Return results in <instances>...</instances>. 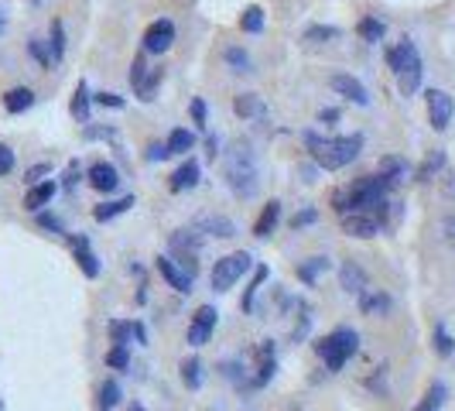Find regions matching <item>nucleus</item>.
<instances>
[{
    "label": "nucleus",
    "instance_id": "2",
    "mask_svg": "<svg viewBox=\"0 0 455 411\" xmlns=\"http://www.w3.org/2000/svg\"><path fill=\"white\" fill-rule=\"evenodd\" d=\"M226 182L240 199L257 196L261 168H257V154L250 151V144H233V151H226Z\"/></svg>",
    "mask_w": 455,
    "mask_h": 411
},
{
    "label": "nucleus",
    "instance_id": "55",
    "mask_svg": "<svg viewBox=\"0 0 455 411\" xmlns=\"http://www.w3.org/2000/svg\"><path fill=\"white\" fill-rule=\"evenodd\" d=\"M442 233H445V240L452 243V250H455V219H445L442 223Z\"/></svg>",
    "mask_w": 455,
    "mask_h": 411
},
{
    "label": "nucleus",
    "instance_id": "25",
    "mask_svg": "<svg viewBox=\"0 0 455 411\" xmlns=\"http://www.w3.org/2000/svg\"><path fill=\"white\" fill-rule=\"evenodd\" d=\"M421 62H414V66H407L401 76H397V90L404 93V97H414L418 93V86H421Z\"/></svg>",
    "mask_w": 455,
    "mask_h": 411
},
{
    "label": "nucleus",
    "instance_id": "19",
    "mask_svg": "<svg viewBox=\"0 0 455 411\" xmlns=\"http://www.w3.org/2000/svg\"><path fill=\"white\" fill-rule=\"evenodd\" d=\"M233 113L243 117V120H254V117H264L267 110H264V100H261L257 93H240V97L233 100Z\"/></svg>",
    "mask_w": 455,
    "mask_h": 411
},
{
    "label": "nucleus",
    "instance_id": "58",
    "mask_svg": "<svg viewBox=\"0 0 455 411\" xmlns=\"http://www.w3.org/2000/svg\"><path fill=\"white\" fill-rule=\"evenodd\" d=\"M0 31H3V10H0Z\"/></svg>",
    "mask_w": 455,
    "mask_h": 411
},
{
    "label": "nucleus",
    "instance_id": "15",
    "mask_svg": "<svg viewBox=\"0 0 455 411\" xmlns=\"http://www.w3.org/2000/svg\"><path fill=\"white\" fill-rule=\"evenodd\" d=\"M390 305H394L390 295L380 292V288H366L363 295H360V312H363V315H373V319H376V315H387Z\"/></svg>",
    "mask_w": 455,
    "mask_h": 411
},
{
    "label": "nucleus",
    "instance_id": "29",
    "mask_svg": "<svg viewBox=\"0 0 455 411\" xmlns=\"http://www.w3.org/2000/svg\"><path fill=\"white\" fill-rule=\"evenodd\" d=\"M240 28H243L247 34H261V31H264V7L250 3V7L243 10V17H240Z\"/></svg>",
    "mask_w": 455,
    "mask_h": 411
},
{
    "label": "nucleus",
    "instance_id": "41",
    "mask_svg": "<svg viewBox=\"0 0 455 411\" xmlns=\"http://www.w3.org/2000/svg\"><path fill=\"white\" fill-rule=\"evenodd\" d=\"M130 332H134V322H110V336H113L117 346H127Z\"/></svg>",
    "mask_w": 455,
    "mask_h": 411
},
{
    "label": "nucleus",
    "instance_id": "48",
    "mask_svg": "<svg viewBox=\"0 0 455 411\" xmlns=\"http://www.w3.org/2000/svg\"><path fill=\"white\" fill-rule=\"evenodd\" d=\"M38 226H45V230H55V233H65L62 219H55V216H48V212H41V216H38Z\"/></svg>",
    "mask_w": 455,
    "mask_h": 411
},
{
    "label": "nucleus",
    "instance_id": "22",
    "mask_svg": "<svg viewBox=\"0 0 455 411\" xmlns=\"http://www.w3.org/2000/svg\"><path fill=\"white\" fill-rule=\"evenodd\" d=\"M277 219H281V203H277V199H271V203L264 206V212L257 216V223H254V233H257V237H271L274 226H277Z\"/></svg>",
    "mask_w": 455,
    "mask_h": 411
},
{
    "label": "nucleus",
    "instance_id": "8",
    "mask_svg": "<svg viewBox=\"0 0 455 411\" xmlns=\"http://www.w3.org/2000/svg\"><path fill=\"white\" fill-rule=\"evenodd\" d=\"M216 319H219V312L212 305L199 308L195 319H192V325H188V343H192V346H205L209 336H212V329H216Z\"/></svg>",
    "mask_w": 455,
    "mask_h": 411
},
{
    "label": "nucleus",
    "instance_id": "46",
    "mask_svg": "<svg viewBox=\"0 0 455 411\" xmlns=\"http://www.w3.org/2000/svg\"><path fill=\"white\" fill-rule=\"evenodd\" d=\"M219 370H223V377H226V381H233V384H243V374H240V367H236L233 360H226Z\"/></svg>",
    "mask_w": 455,
    "mask_h": 411
},
{
    "label": "nucleus",
    "instance_id": "53",
    "mask_svg": "<svg viewBox=\"0 0 455 411\" xmlns=\"http://www.w3.org/2000/svg\"><path fill=\"white\" fill-rule=\"evenodd\" d=\"M48 172H52V165H34V168H28V172H24V179H28V182H34V179L48 175Z\"/></svg>",
    "mask_w": 455,
    "mask_h": 411
},
{
    "label": "nucleus",
    "instance_id": "1",
    "mask_svg": "<svg viewBox=\"0 0 455 411\" xmlns=\"http://www.w3.org/2000/svg\"><path fill=\"white\" fill-rule=\"evenodd\" d=\"M305 144L312 151V158L325 168V172H339L346 168L350 161L360 158L363 151V137L360 134H350V137H318V134H305Z\"/></svg>",
    "mask_w": 455,
    "mask_h": 411
},
{
    "label": "nucleus",
    "instance_id": "36",
    "mask_svg": "<svg viewBox=\"0 0 455 411\" xmlns=\"http://www.w3.org/2000/svg\"><path fill=\"white\" fill-rule=\"evenodd\" d=\"M332 38H339V28H325V24H312V28L305 31V41H332Z\"/></svg>",
    "mask_w": 455,
    "mask_h": 411
},
{
    "label": "nucleus",
    "instance_id": "37",
    "mask_svg": "<svg viewBox=\"0 0 455 411\" xmlns=\"http://www.w3.org/2000/svg\"><path fill=\"white\" fill-rule=\"evenodd\" d=\"M28 52H31V59H34V62H38L41 69H48V66H52V52L45 48V41L31 38V41H28Z\"/></svg>",
    "mask_w": 455,
    "mask_h": 411
},
{
    "label": "nucleus",
    "instance_id": "44",
    "mask_svg": "<svg viewBox=\"0 0 455 411\" xmlns=\"http://www.w3.org/2000/svg\"><path fill=\"white\" fill-rule=\"evenodd\" d=\"M144 79H148V66H144V59H134V66H130V83L141 86Z\"/></svg>",
    "mask_w": 455,
    "mask_h": 411
},
{
    "label": "nucleus",
    "instance_id": "6",
    "mask_svg": "<svg viewBox=\"0 0 455 411\" xmlns=\"http://www.w3.org/2000/svg\"><path fill=\"white\" fill-rule=\"evenodd\" d=\"M172 41H175V24H172L168 17L154 21V24L144 31V52H151V55L168 52V48H172Z\"/></svg>",
    "mask_w": 455,
    "mask_h": 411
},
{
    "label": "nucleus",
    "instance_id": "7",
    "mask_svg": "<svg viewBox=\"0 0 455 411\" xmlns=\"http://www.w3.org/2000/svg\"><path fill=\"white\" fill-rule=\"evenodd\" d=\"M452 113H455V103L449 93L442 90H428V120L435 130H445L452 123Z\"/></svg>",
    "mask_w": 455,
    "mask_h": 411
},
{
    "label": "nucleus",
    "instance_id": "4",
    "mask_svg": "<svg viewBox=\"0 0 455 411\" xmlns=\"http://www.w3.org/2000/svg\"><path fill=\"white\" fill-rule=\"evenodd\" d=\"M250 268H254V257H250L247 250L226 254V257L216 261V268H212V292H230Z\"/></svg>",
    "mask_w": 455,
    "mask_h": 411
},
{
    "label": "nucleus",
    "instance_id": "43",
    "mask_svg": "<svg viewBox=\"0 0 455 411\" xmlns=\"http://www.w3.org/2000/svg\"><path fill=\"white\" fill-rule=\"evenodd\" d=\"M130 363V357H127V346H113L110 353H106V367H113V370H123Z\"/></svg>",
    "mask_w": 455,
    "mask_h": 411
},
{
    "label": "nucleus",
    "instance_id": "49",
    "mask_svg": "<svg viewBox=\"0 0 455 411\" xmlns=\"http://www.w3.org/2000/svg\"><path fill=\"white\" fill-rule=\"evenodd\" d=\"M192 120H195V127L205 130V103L202 100H192Z\"/></svg>",
    "mask_w": 455,
    "mask_h": 411
},
{
    "label": "nucleus",
    "instance_id": "57",
    "mask_svg": "<svg viewBox=\"0 0 455 411\" xmlns=\"http://www.w3.org/2000/svg\"><path fill=\"white\" fill-rule=\"evenodd\" d=\"M127 411H144V408H141V405H130V408H127Z\"/></svg>",
    "mask_w": 455,
    "mask_h": 411
},
{
    "label": "nucleus",
    "instance_id": "54",
    "mask_svg": "<svg viewBox=\"0 0 455 411\" xmlns=\"http://www.w3.org/2000/svg\"><path fill=\"white\" fill-rule=\"evenodd\" d=\"M318 120H322V123H336V120H339V110H336V106H325V110H318Z\"/></svg>",
    "mask_w": 455,
    "mask_h": 411
},
{
    "label": "nucleus",
    "instance_id": "31",
    "mask_svg": "<svg viewBox=\"0 0 455 411\" xmlns=\"http://www.w3.org/2000/svg\"><path fill=\"white\" fill-rule=\"evenodd\" d=\"M356 31H360V38H363V41H370V45H376V41L383 38V31H387V24H383V21H376V17H363Z\"/></svg>",
    "mask_w": 455,
    "mask_h": 411
},
{
    "label": "nucleus",
    "instance_id": "50",
    "mask_svg": "<svg viewBox=\"0 0 455 411\" xmlns=\"http://www.w3.org/2000/svg\"><path fill=\"white\" fill-rule=\"evenodd\" d=\"M96 103H99V106H113V110H120V106H123V97H117V93H106V90H103V93L96 97Z\"/></svg>",
    "mask_w": 455,
    "mask_h": 411
},
{
    "label": "nucleus",
    "instance_id": "3",
    "mask_svg": "<svg viewBox=\"0 0 455 411\" xmlns=\"http://www.w3.org/2000/svg\"><path fill=\"white\" fill-rule=\"evenodd\" d=\"M315 350H318V357L325 360V367L336 374V370H343L346 367V360L360 350V336H356V329H332L325 339H318L315 343Z\"/></svg>",
    "mask_w": 455,
    "mask_h": 411
},
{
    "label": "nucleus",
    "instance_id": "24",
    "mask_svg": "<svg viewBox=\"0 0 455 411\" xmlns=\"http://www.w3.org/2000/svg\"><path fill=\"white\" fill-rule=\"evenodd\" d=\"M168 154H188L192 148H195V134L192 130H185V127H175L172 134H168Z\"/></svg>",
    "mask_w": 455,
    "mask_h": 411
},
{
    "label": "nucleus",
    "instance_id": "32",
    "mask_svg": "<svg viewBox=\"0 0 455 411\" xmlns=\"http://www.w3.org/2000/svg\"><path fill=\"white\" fill-rule=\"evenodd\" d=\"M120 405V384L117 381H106L99 388V411H113Z\"/></svg>",
    "mask_w": 455,
    "mask_h": 411
},
{
    "label": "nucleus",
    "instance_id": "13",
    "mask_svg": "<svg viewBox=\"0 0 455 411\" xmlns=\"http://www.w3.org/2000/svg\"><path fill=\"white\" fill-rule=\"evenodd\" d=\"M339 285H343V292H350V295H363L366 288V271L356 264V261H346L343 268H339Z\"/></svg>",
    "mask_w": 455,
    "mask_h": 411
},
{
    "label": "nucleus",
    "instance_id": "52",
    "mask_svg": "<svg viewBox=\"0 0 455 411\" xmlns=\"http://www.w3.org/2000/svg\"><path fill=\"white\" fill-rule=\"evenodd\" d=\"M315 219H318V212H315V209H305V212H298V216L291 219V226L298 230V226H308V223H315Z\"/></svg>",
    "mask_w": 455,
    "mask_h": 411
},
{
    "label": "nucleus",
    "instance_id": "17",
    "mask_svg": "<svg viewBox=\"0 0 455 411\" xmlns=\"http://www.w3.org/2000/svg\"><path fill=\"white\" fill-rule=\"evenodd\" d=\"M195 186H199V161L188 158L172 175V192H185V189H195Z\"/></svg>",
    "mask_w": 455,
    "mask_h": 411
},
{
    "label": "nucleus",
    "instance_id": "40",
    "mask_svg": "<svg viewBox=\"0 0 455 411\" xmlns=\"http://www.w3.org/2000/svg\"><path fill=\"white\" fill-rule=\"evenodd\" d=\"M48 45H52V55H55V59L65 55V31H62V21L52 24V41H48Z\"/></svg>",
    "mask_w": 455,
    "mask_h": 411
},
{
    "label": "nucleus",
    "instance_id": "27",
    "mask_svg": "<svg viewBox=\"0 0 455 411\" xmlns=\"http://www.w3.org/2000/svg\"><path fill=\"white\" fill-rule=\"evenodd\" d=\"M322 271H329V257H308L305 264H298V278L305 285H315Z\"/></svg>",
    "mask_w": 455,
    "mask_h": 411
},
{
    "label": "nucleus",
    "instance_id": "45",
    "mask_svg": "<svg viewBox=\"0 0 455 411\" xmlns=\"http://www.w3.org/2000/svg\"><path fill=\"white\" fill-rule=\"evenodd\" d=\"M10 172H14V151L0 144V175H10Z\"/></svg>",
    "mask_w": 455,
    "mask_h": 411
},
{
    "label": "nucleus",
    "instance_id": "33",
    "mask_svg": "<svg viewBox=\"0 0 455 411\" xmlns=\"http://www.w3.org/2000/svg\"><path fill=\"white\" fill-rule=\"evenodd\" d=\"M445 168V151H432L428 158H425V165H421V172H418V179L421 182H428L435 172H442Z\"/></svg>",
    "mask_w": 455,
    "mask_h": 411
},
{
    "label": "nucleus",
    "instance_id": "16",
    "mask_svg": "<svg viewBox=\"0 0 455 411\" xmlns=\"http://www.w3.org/2000/svg\"><path fill=\"white\" fill-rule=\"evenodd\" d=\"M158 271H161V278H165L175 292H192V274H188V271H179L172 257H158Z\"/></svg>",
    "mask_w": 455,
    "mask_h": 411
},
{
    "label": "nucleus",
    "instance_id": "14",
    "mask_svg": "<svg viewBox=\"0 0 455 411\" xmlns=\"http://www.w3.org/2000/svg\"><path fill=\"white\" fill-rule=\"evenodd\" d=\"M90 186L96 192H113L120 186V175H117V168L110 161H96L90 168Z\"/></svg>",
    "mask_w": 455,
    "mask_h": 411
},
{
    "label": "nucleus",
    "instance_id": "30",
    "mask_svg": "<svg viewBox=\"0 0 455 411\" xmlns=\"http://www.w3.org/2000/svg\"><path fill=\"white\" fill-rule=\"evenodd\" d=\"M72 117L79 120V123H90V90H86V83H79L76 86V97H72Z\"/></svg>",
    "mask_w": 455,
    "mask_h": 411
},
{
    "label": "nucleus",
    "instance_id": "35",
    "mask_svg": "<svg viewBox=\"0 0 455 411\" xmlns=\"http://www.w3.org/2000/svg\"><path fill=\"white\" fill-rule=\"evenodd\" d=\"M226 62L233 66V72H250V55L240 48V45H233V48H226Z\"/></svg>",
    "mask_w": 455,
    "mask_h": 411
},
{
    "label": "nucleus",
    "instance_id": "5",
    "mask_svg": "<svg viewBox=\"0 0 455 411\" xmlns=\"http://www.w3.org/2000/svg\"><path fill=\"white\" fill-rule=\"evenodd\" d=\"M202 243H205V237L195 230V226H188V230H175L172 237H168V247H172V254H179L185 264V271L195 278V257H199V250H202Z\"/></svg>",
    "mask_w": 455,
    "mask_h": 411
},
{
    "label": "nucleus",
    "instance_id": "51",
    "mask_svg": "<svg viewBox=\"0 0 455 411\" xmlns=\"http://www.w3.org/2000/svg\"><path fill=\"white\" fill-rule=\"evenodd\" d=\"M168 158V144H148V161H165Z\"/></svg>",
    "mask_w": 455,
    "mask_h": 411
},
{
    "label": "nucleus",
    "instance_id": "26",
    "mask_svg": "<svg viewBox=\"0 0 455 411\" xmlns=\"http://www.w3.org/2000/svg\"><path fill=\"white\" fill-rule=\"evenodd\" d=\"M445 398H449V388L442 384V381H435L432 388H428V394L421 398V405L414 411H442V405H445Z\"/></svg>",
    "mask_w": 455,
    "mask_h": 411
},
{
    "label": "nucleus",
    "instance_id": "10",
    "mask_svg": "<svg viewBox=\"0 0 455 411\" xmlns=\"http://www.w3.org/2000/svg\"><path fill=\"white\" fill-rule=\"evenodd\" d=\"M414 62H421V55H418V48H414V41L411 38H401L390 52H387V66L394 69V76H401L407 66H414Z\"/></svg>",
    "mask_w": 455,
    "mask_h": 411
},
{
    "label": "nucleus",
    "instance_id": "23",
    "mask_svg": "<svg viewBox=\"0 0 455 411\" xmlns=\"http://www.w3.org/2000/svg\"><path fill=\"white\" fill-rule=\"evenodd\" d=\"M59 192V186L55 182H41V186H34L28 196H24V209H31V212H38L45 203H52V196Z\"/></svg>",
    "mask_w": 455,
    "mask_h": 411
},
{
    "label": "nucleus",
    "instance_id": "11",
    "mask_svg": "<svg viewBox=\"0 0 455 411\" xmlns=\"http://www.w3.org/2000/svg\"><path fill=\"white\" fill-rule=\"evenodd\" d=\"M329 86L336 90V93H343L346 100L360 103V106H366L370 103V93H366V86L356 79V76H350V72H336L332 79H329Z\"/></svg>",
    "mask_w": 455,
    "mask_h": 411
},
{
    "label": "nucleus",
    "instance_id": "18",
    "mask_svg": "<svg viewBox=\"0 0 455 411\" xmlns=\"http://www.w3.org/2000/svg\"><path fill=\"white\" fill-rule=\"evenodd\" d=\"M72 250H76V261L83 268L86 278H96L99 274V264H96V254L90 250V240L86 237H72Z\"/></svg>",
    "mask_w": 455,
    "mask_h": 411
},
{
    "label": "nucleus",
    "instance_id": "38",
    "mask_svg": "<svg viewBox=\"0 0 455 411\" xmlns=\"http://www.w3.org/2000/svg\"><path fill=\"white\" fill-rule=\"evenodd\" d=\"M264 278H267V268H257V271H254V281H250V288H247V295H243V308H247V312L254 308V295H257V288L264 285Z\"/></svg>",
    "mask_w": 455,
    "mask_h": 411
},
{
    "label": "nucleus",
    "instance_id": "39",
    "mask_svg": "<svg viewBox=\"0 0 455 411\" xmlns=\"http://www.w3.org/2000/svg\"><path fill=\"white\" fill-rule=\"evenodd\" d=\"M435 350H438L442 357H452V353H455V339L445 332V325H438V329H435Z\"/></svg>",
    "mask_w": 455,
    "mask_h": 411
},
{
    "label": "nucleus",
    "instance_id": "21",
    "mask_svg": "<svg viewBox=\"0 0 455 411\" xmlns=\"http://www.w3.org/2000/svg\"><path fill=\"white\" fill-rule=\"evenodd\" d=\"M380 179H387L390 186H397V182H404L407 179V161L404 158H397V154H390V158H383L380 161V172H376Z\"/></svg>",
    "mask_w": 455,
    "mask_h": 411
},
{
    "label": "nucleus",
    "instance_id": "20",
    "mask_svg": "<svg viewBox=\"0 0 455 411\" xmlns=\"http://www.w3.org/2000/svg\"><path fill=\"white\" fill-rule=\"evenodd\" d=\"M31 106H34V93H31L28 86L7 90V97H3V110H7V113H24V110H31Z\"/></svg>",
    "mask_w": 455,
    "mask_h": 411
},
{
    "label": "nucleus",
    "instance_id": "56",
    "mask_svg": "<svg viewBox=\"0 0 455 411\" xmlns=\"http://www.w3.org/2000/svg\"><path fill=\"white\" fill-rule=\"evenodd\" d=\"M209 154H212V158L219 154V141H216V137H209Z\"/></svg>",
    "mask_w": 455,
    "mask_h": 411
},
{
    "label": "nucleus",
    "instance_id": "28",
    "mask_svg": "<svg viewBox=\"0 0 455 411\" xmlns=\"http://www.w3.org/2000/svg\"><path fill=\"white\" fill-rule=\"evenodd\" d=\"M134 206V196H123V199H117V203H103L92 209V216H96V223H106V219H113V216H120V212H127Z\"/></svg>",
    "mask_w": 455,
    "mask_h": 411
},
{
    "label": "nucleus",
    "instance_id": "42",
    "mask_svg": "<svg viewBox=\"0 0 455 411\" xmlns=\"http://www.w3.org/2000/svg\"><path fill=\"white\" fill-rule=\"evenodd\" d=\"M158 83H161V69H151L148 79L137 86V90H141V100H154V86H158Z\"/></svg>",
    "mask_w": 455,
    "mask_h": 411
},
{
    "label": "nucleus",
    "instance_id": "47",
    "mask_svg": "<svg viewBox=\"0 0 455 411\" xmlns=\"http://www.w3.org/2000/svg\"><path fill=\"white\" fill-rule=\"evenodd\" d=\"M79 179H83V168H79V161H72V165H69V175H65V189L72 192V189L79 186Z\"/></svg>",
    "mask_w": 455,
    "mask_h": 411
},
{
    "label": "nucleus",
    "instance_id": "34",
    "mask_svg": "<svg viewBox=\"0 0 455 411\" xmlns=\"http://www.w3.org/2000/svg\"><path fill=\"white\" fill-rule=\"evenodd\" d=\"M182 381L192 388V391H199V388H202V363H199L195 357L182 363Z\"/></svg>",
    "mask_w": 455,
    "mask_h": 411
},
{
    "label": "nucleus",
    "instance_id": "12",
    "mask_svg": "<svg viewBox=\"0 0 455 411\" xmlns=\"http://www.w3.org/2000/svg\"><path fill=\"white\" fill-rule=\"evenodd\" d=\"M192 226H195L199 233H212V237H219V240H230V237H236V223H233V219H226V216H216V212H205V216H199Z\"/></svg>",
    "mask_w": 455,
    "mask_h": 411
},
{
    "label": "nucleus",
    "instance_id": "9",
    "mask_svg": "<svg viewBox=\"0 0 455 411\" xmlns=\"http://www.w3.org/2000/svg\"><path fill=\"white\" fill-rule=\"evenodd\" d=\"M343 233L346 237H356V240H370V237L380 233V223H376V216L350 212V216H343Z\"/></svg>",
    "mask_w": 455,
    "mask_h": 411
}]
</instances>
